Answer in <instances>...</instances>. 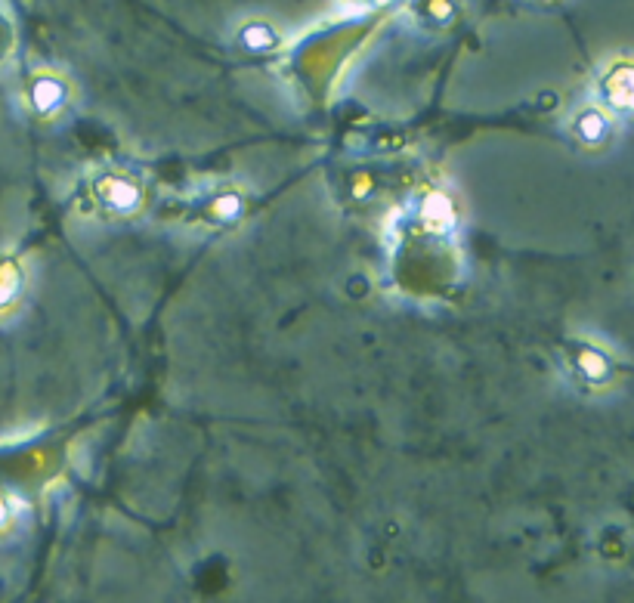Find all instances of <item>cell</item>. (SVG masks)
Listing matches in <instances>:
<instances>
[{"label":"cell","instance_id":"cell-5","mask_svg":"<svg viewBox=\"0 0 634 603\" xmlns=\"http://www.w3.org/2000/svg\"><path fill=\"white\" fill-rule=\"evenodd\" d=\"M59 96H62V87L53 84V81H41L35 87V106L38 109H53V103H59Z\"/></svg>","mask_w":634,"mask_h":603},{"label":"cell","instance_id":"cell-2","mask_svg":"<svg viewBox=\"0 0 634 603\" xmlns=\"http://www.w3.org/2000/svg\"><path fill=\"white\" fill-rule=\"evenodd\" d=\"M573 368L591 384H607L610 375H613V362L604 350L597 347H588V344H579L573 350Z\"/></svg>","mask_w":634,"mask_h":603},{"label":"cell","instance_id":"cell-3","mask_svg":"<svg viewBox=\"0 0 634 603\" xmlns=\"http://www.w3.org/2000/svg\"><path fill=\"white\" fill-rule=\"evenodd\" d=\"M607 133H610V121L600 115L597 109H585L579 118H576V137L588 146L594 143H604L607 140Z\"/></svg>","mask_w":634,"mask_h":603},{"label":"cell","instance_id":"cell-4","mask_svg":"<svg viewBox=\"0 0 634 603\" xmlns=\"http://www.w3.org/2000/svg\"><path fill=\"white\" fill-rule=\"evenodd\" d=\"M137 198H140L137 186L127 183V180H106L103 183V201L109 208H133L137 205Z\"/></svg>","mask_w":634,"mask_h":603},{"label":"cell","instance_id":"cell-6","mask_svg":"<svg viewBox=\"0 0 634 603\" xmlns=\"http://www.w3.org/2000/svg\"><path fill=\"white\" fill-rule=\"evenodd\" d=\"M7 517H10V511H7V505H4V501H0V526L7 523Z\"/></svg>","mask_w":634,"mask_h":603},{"label":"cell","instance_id":"cell-1","mask_svg":"<svg viewBox=\"0 0 634 603\" xmlns=\"http://www.w3.org/2000/svg\"><path fill=\"white\" fill-rule=\"evenodd\" d=\"M600 96L613 112H634V62H616L600 81Z\"/></svg>","mask_w":634,"mask_h":603}]
</instances>
